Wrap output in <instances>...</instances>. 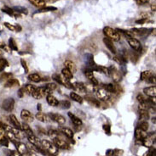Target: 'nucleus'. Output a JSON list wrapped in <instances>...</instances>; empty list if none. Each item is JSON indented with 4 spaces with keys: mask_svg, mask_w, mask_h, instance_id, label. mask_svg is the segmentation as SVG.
Masks as SVG:
<instances>
[{
    "mask_svg": "<svg viewBox=\"0 0 156 156\" xmlns=\"http://www.w3.org/2000/svg\"><path fill=\"white\" fill-rule=\"evenodd\" d=\"M41 142V146L47 153H49L50 155H57L58 154V148H56V145L50 143V141L42 140Z\"/></svg>",
    "mask_w": 156,
    "mask_h": 156,
    "instance_id": "nucleus-1",
    "label": "nucleus"
},
{
    "mask_svg": "<svg viewBox=\"0 0 156 156\" xmlns=\"http://www.w3.org/2000/svg\"><path fill=\"white\" fill-rule=\"evenodd\" d=\"M103 33L106 36V37L111 39L113 42H119L120 40V34L114 29L106 27L103 28Z\"/></svg>",
    "mask_w": 156,
    "mask_h": 156,
    "instance_id": "nucleus-2",
    "label": "nucleus"
},
{
    "mask_svg": "<svg viewBox=\"0 0 156 156\" xmlns=\"http://www.w3.org/2000/svg\"><path fill=\"white\" fill-rule=\"evenodd\" d=\"M52 79H53L55 82H57L58 84L66 87L68 89H73V86H72V83L69 82V80L66 79L62 75L56 74H56H53V76H52Z\"/></svg>",
    "mask_w": 156,
    "mask_h": 156,
    "instance_id": "nucleus-3",
    "label": "nucleus"
},
{
    "mask_svg": "<svg viewBox=\"0 0 156 156\" xmlns=\"http://www.w3.org/2000/svg\"><path fill=\"white\" fill-rule=\"evenodd\" d=\"M14 107H15V99L13 98H8L4 99L2 103V108L7 112L12 111Z\"/></svg>",
    "mask_w": 156,
    "mask_h": 156,
    "instance_id": "nucleus-4",
    "label": "nucleus"
},
{
    "mask_svg": "<svg viewBox=\"0 0 156 156\" xmlns=\"http://www.w3.org/2000/svg\"><path fill=\"white\" fill-rule=\"evenodd\" d=\"M96 95L97 98L101 101H108L110 98V94L102 87L96 90Z\"/></svg>",
    "mask_w": 156,
    "mask_h": 156,
    "instance_id": "nucleus-5",
    "label": "nucleus"
},
{
    "mask_svg": "<svg viewBox=\"0 0 156 156\" xmlns=\"http://www.w3.org/2000/svg\"><path fill=\"white\" fill-rule=\"evenodd\" d=\"M154 143H155V133L154 132L147 135V136L143 140V144L147 148H151L153 145L154 144Z\"/></svg>",
    "mask_w": 156,
    "mask_h": 156,
    "instance_id": "nucleus-6",
    "label": "nucleus"
},
{
    "mask_svg": "<svg viewBox=\"0 0 156 156\" xmlns=\"http://www.w3.org/2000/svg\"><path fill=\"white\" fill-rule=\"evenodd\" d=\"M53 144L56 145L57 148H61V149H69L70 148V145L68 144L66 141L60 138L59 136L53 139Z\"/></svg>",
    "mask_w": 156,
    "mask_h": 156,
    "instance_id": "nucleus-7",
    "label": "nucleus"
},
{
    "mask_svg": "<svg viewBox=\"0 0 156 156\" xmlns=\"http://www.w3.org/2000/svg\"><path fill=\"white\" fill-rule=\"evenodd\" d=\"M127 42H128V44L131 46L132 48H133L135 51H137V52H140L142 51V44L141 43L136 39L135 37H127Z\"/></svg>",
    "mask_w": 156,
    "mask_h": 156,
    "instance_id": "nucleus-8",
    "label": "nucleus"
},
{
    "mask_svg": "<svg viewBox=\"0 0 156 156\" xmlns=\"http://www.w3.org/2000/svg\"><path fill=\"white\" fill-rule=\"evenodd\" d=\"M108 73H109L108 76H110L114 82H120V80H121V75H120V71L117 70L115 67L114 66L109 67V68H108Z\"/></svg>",
    "mask_w": 156,
    "mask_h": 156,
    "instance_id": "nucleus-9",
    "label": "nucleus"
},
{
    "mask_svg": "<svg viewBox=\"0 0 156 156\" xmlns=\"http://www.w3.org/2000/svg\"><path fill=\"white\" fill-rule=\"evenodd\" d=\"M49 117L50 118V120L54 121L56 122L57 124L62 126L64 125L66 123V119L63 115H61L60 114H56V113H50L48 115Z\"/></svg>",
    "mask_w": 156,
    "mask_h": 156,
    "instance_id": "nucleus-10",
    "label": "nucleus"
},
{
    "mask_svg": "<svg viewBox=\"0 0 156 156\" xmlns=\"http://www.w3.org/2000/svg\"><path fill=\"white\" fill-rule=\"evenodd\" d=\"M20 117L21 119L23 120L24 122L26 123H30V122H32L33 121V116L31 114V112H29L27 109H22L21 112H20Z\"/></svg>",
    "mask_w": 156,
    "mask_h": 156,
    "instance_id": "nucleus-11",
    "label": "nucleus"
},
{
    "mask_svg": "<svg viewBox=\"0 0 156 156\" xmlns=\"http://www.w3.org/2000/svg\"><path fill=\"white\" fill-rule=\"evenodd\" d=\"M103 43L105 44V46L108 48V49L113 54H116V48L113 45V43L111 39L108 38V37H104Z\"/></svg>",
    "mask_w": 156,
    "mask_h": 156,
    "instance_id": "nucleus-12",
    "label": "nucleus"
},
{
    "mask_svg": "<svg viewBox=\"0 0 156 156\" xmlns=\"http://www.w3.org/2000/svg\"><path fill=\"white\" fill-rule=\"evenodd\" d=\"M147 135L148 134L145 131H143L138 127H136L135 130V138L136 139V141H143L147 136Z\"/></svg>",
    "mask_w": 156,
    "mask_h": 156,
    "instance_id": "nucleus-13",
    "label": "nucleus"
},
{
    "mask_svg": "<svg viewBox=\"0 0 156 156\" xmlns=\"http://www.w3.org/2000/svg\"><path fill=\"white\" fill-rule=\"evenodd\" d=\"M59 131H60L61 133H62L63 135H65L67 137H68V138H70V139H72V138H73L74 133H73V132H72L70 128L65 127V126H61L60 128H59Z\"/></svg>",
    "mask_w": 156,
    "mask_h": 156,
    "instance_id": "nucleus-14",
    "label": "nucleus"
},
{
    "mask_svg": "<svg viewBox=\"0 0 156 156\" xmlns=\"http://www.w3.org/2000/svg\"><path fill=\"white\" fill-rule=\"evenodd\" d=\"M143 93L144 94H146L148 97H156V87L151 86L148 87H145L143 89Z\"/></svg>",
    "mask_w": 156,
    "mask_h": 156,
    "instance_id": "nucleus-15",
    "label": "nucleus"
},
{
    "mask_svg": "<svg viewBox=\"0 0 156 156\" xmlns=\"http://www.w3.org/2000/svg\"><path fill=\"white\" fill-rule=\"evenodd\" d=\"M64 66H65V68H67L68 70H70L72 74L76 73V71H77L76 65L72 62V61H71V60H66V61L64 62Z\"/></svg>",
    "mask_w": 156,
    "mask_h": 156,
    "instance_id": "nucleus-16",
    "label": "nucleus"
},
{
    "mask_svg": "<svg viewBox=\"0 0 156 156\" xmlns=\"http://www.w3.org/2000/svg\"><path fill=\"white\" fill-rule=\"evenodd\" d=\"M9 121H10V124L13 126V127L21 130V124L20 123V121L17 120V118H16L15 115H9Z\"/></svg>",
    "mask_w": 156,
    "mask_h": 156,
    "instance_id": "nucleus-17",
    "label": "nucleus"
},
{
    "mask_svg": "<svg viewBox=\"0 0 156 156\" xmlns=\"http://www.w3.org/2000/svg\"><path fill=\"white\" fill-rule=\"evenodd\" d=\"M46 101H47V103L50 105L54 106V107L58 106V105H59L58 99L55 96H53L52 94H49L48 96H46Z\"/></svg>",
    "mask_w": 156,
    "mask_h": 156,
    "instance_id": "nucleus-18",
    "label": "nucleus"
},
{
    "mask_svg": "<svg viewBox=\"0 0 156 156\" xmlns=\"http://www.w3.org/2000/svg\"><path fill=\"white\" fill-rule=\"evenodd\" d=\"M68 116L70 117L71 121L73 123V125L76 126H82L83 122H82V121L80 120L79 117H77L76 115H74L71 113V112H68Z\"/></svg>",
    "mask_w": 156,
    "mask_h": 156,
    "instance_id": "nucleus-19",
    "label": "nucleus"
},
{
    "mask_svg": "<svg viewBox=\"0 0 156 156\" xmlns=\"http://www.w3.org/2000/svg\"><path fill=\"white\" fill-rule=\"evenodd\" d=\"M35 116H36L37 120L41 121V122H48V121H50V118L49 117L48 115L43 113V112H41V111L38 112Z\"/></svg>",
    "mask_w": 156,
    "mask_h": 156,
    "instance_id": "nucleus-20",
    "label": "nucleus"
},
{
    "mask_svg": "<svg viewBox=\"0 0 156 156\" xmlns=\"http://www.w3.org/2000/svg\"><path fill=\"white\" fill-rule=\"evenodd\" d=\"M155 74L153 72L152 70H145V71H143L142 73H141V80L142 81H147L148 80L149 78L153 77V76H154Z\"/></svg>",
    "mask_w": 156,
    "mask_h": 156,
    "instance_id": "nucleus-21",
    "label": "nucleus"
},
{
    "mask_svg": "<svg viewBox=\"0 0 156 156\" xmlns=\"http://www.w3.org/2000/svg\"><path fill=\"white\" fill-rule=\"evenodd\" d=\"M20 86V82L17 79L15 78H10L7 82L4 83V87H14Z\"/></svg>",
    "mask_w": 156,
    "mask_h": 156,
    "instance_id": "nucleus-22",
    "label": "nucleus"
},
{
    "mask_svg": "<svg viewBox=\"0 0 156 156\" xmlns=\"http://www.w3.org/2000/svg\"><path fill=\"white\" fill-rule=\"evenodd\" d=\"M16 148H17V152H19L20 154H26L28 153V147L22 144V143H17L16 144Z\"/></svg>",
    "mask_w": 156,
    "mask_h": 156,
    "instance_id": "nucleus-23",
    "label": "nucleus"
},
{
    "mask_svg": "<svg viewBox=\"0 0 156 156\" xmlns=\"http://www.w3.org/2000/svg\"><path fill=\"white\" fill-rule=\"evenodd\" d=\"M72 86H73V89H75L80 93H85L86 92V87L84 86V84L82 82H75L72 84Z\"/></svg>",
    "mask_w": 156,
    "mask_h": 156,
    "instance_id": "nucleus-24",
    "label": "nucleus"
},
{
    "mask_svg": "<svg viewBox=\"0 0 156 156\" xmlns=\"http://www.w3.org/2000/svg\"><path fill=\"white\" fill-rule=\"evenodd\" d=\"M28 1L37 8L42 9L45 7V2L44 0H28Z\"/></svg>",
    "mask_w": 156,
    "mask_h": 156,
    "instance_id": "nucleus-25",
    "label": "nucleus"
},
{
    "mask_svg": "<svg viewBox=\"0 0 156 156\" xmlns=\"http://www.w3.org/2000/svg\"><path fill=\"white\" fill-rule=\"evenodd\" d=\"M102 88L106 90L107 92H108L109 94H112V93H116V87L115 85H113V83H108V84H105L102 87Z\"/></svg>",
    "mask_w": 156,
    "mask_h": 156,
    "instance_id": "nucleus-26",
    "label": "nucleus"
},
{
    "mask_svg": "<svg viewBox=\"0 0 156 156\" xmlns=\"http://www.w3.org/2000/svg\"><path fill=\"white\" fill-rule=\"evenodd\" d=\"M28 80H30L31 82H39L43 80L39 75L37 74V73H32V74H30L29 76H28Z\"/></svg>",
    "mask_w": 156,
    "mask_h": 156,
    "instance_id": "nucleus-27",
    "label": "nucleus"
},
{
    "mask_svg": "<svg viewBox=\"0 0 156 156\" xmlns=\"http://www.w3.org/2000/svg\"><path fill=\"white\" fill-rule=\"evenodd\" d=\"M5 135H6V136L8 137L9 140L11 141L13 144H16L18 143V140H19V139L15 136V134H14L11 131H9V132H6V133H5Z\"/></svg>",
    "mask_w": 156,
    "mask_h": 156,
    "instance_id": "nucleus-28",
    "label": "nucleus"
},
{
    "mask_svg": "<svg viewBox=\"0 0 156 156\" xmlns=\"http://www.w3.org/2000/svg\"><path fill=\"white\" fill-rule=\"evenodd\" d=\"M4 26L8 28L9 30H10V31H21V27H20L19 25L14 26V25H11V24L8 23V22H4Z\"/></svg>",
    "mask_w": 156,
    "mask_h": 156,
    "instance_id": "nucleus-29",
    "label": "nucleus"
},
{
    "mask_svg": "<svg viewBox=\"0 0 156 156\" xmlns=\"http://www.w3.org/2000/svg\"><path fill=\"white\" fill-rule=\"evenodd\" d=\"M70 98H72L73 101L77 102V103H80V104L83 103V98L81 97L80 95H79L78 94H76V93H74V92H71Z\"/></svg>",
    "mask_w": 156,
    "mask_h": 156,
    "instance_id": "nucleus-30",
    "label": "nucleus"
},
{
    "mask_svg": "<svg viewBox=\"0 0 156 156\" xmlns=\"http://www.w3.org/2000/svg\"><path fill=\"white\" fill-rule=\"evenodd\" d=\"M10 78H12V74L11 73H7V72H4L0 75V82L3 83V82H7L8 80H9Z\"/></svg>",
    "mask_w": 156,
    "mask_h": 156,
    "instance_id": "nucleus-31",
    "label": "nucleus"
},
{
    "mask_svg": "<svg viewBox=\"0 0 156 156\" xmlns=\"http://www.w3.org/2000/svg\"><path fill=\"white\" fill-rule=\"evenodd\" d=\"M61 75H62L66 79H68V80H71V79L73 78V74H72L70 70H68L67 68H63V69L61 70Z\"/></svg>",
    "mask_w": 156,
    "mask_h": 156,
    "instance_id": "nucleus-32",
    "label": "nucleus"
},
{
    "mask_svg": "<svg viewBox=\"0 0 156 156\" xmlns=\"http://www.w3.org/2000/svg\"><path fill=\"white\" fill-rule=\"evenodd\" d=\"M139 111V118L141 121H148L149 118L148 110H138Z\"/></svg>",
    "mask_w": 156,
    "mask_h": 156,
    "instance_id": "nucleus-33",
    "label": "nucleus"
},
{
    "mask_svg": "<svg viewBox=\"0 0 156 156\" xmlns=\"http://www.w3.org/2000/svg\"><path fill=\"white\" fill-rule=\"evenodd\" d=\"M36 87H34L33 85H31V84H27L24 87V90L26 91V93L29 94V95H32V94L36 90Z\"/></svg>",
    "mask_w": 156,
    "mask_h": 156,
    "instance_id": "nucleus-34",
    "label": "nucleus"
},
{
    "mask_svg": "<svg viewBox=\"0 0 156 156\" xmlns=\"http://www.w3.org/2000/svg\"><path fill=\"white\" fill-rule=\"evenodd\" d=\"M12 9L15 12H16V13H19V14H24V15H28V9L24 8V7L17 6V7H14Z\"/></svg>",
    "mask_w": 156,
    "mask_h": 156,
    "instance_id": "nucleus-35",
    "label": "nucleus"
},
{
    "mask_svg": "<svg viewBox=\"0 0 156 156\" xmlns=\"http://www.w3.org/2000/svg\"><path fill=\"white\" fill-rule=\"evenodd\" d=\"M137 127L140 128L141 130H143V131L147 132L148 127H149V126H148V123L147 121H141L140 122L138 123V126H137Z\"/></svg>",
    "mask_w": 156,
    "mask_h": 156,
    "instance_id": "nucleus-36",
    "label": "nucleus"
},
{
    "mask_svg": "<svg viewBox=\"0 0 156 156\" xmlns=\"http://www.w3.org/2000/svg\"><path fill=\"white\" fill-rule=\"evenodd\" d=\"M58 106H60L61 108L64 109H68L71 107V103L68 100H61V101H59V105Z\"/></svg>",
    "mask_w": 156,
    "mask_h": 156,
    "instance_id": "nucleus-37",
    "label": "nucleus"
},
{
    "mask_svg": "<svg viewBox=\"0 0 156 156\" xmlns=\"http://www.w3.org/2000/svg\"><path fill=\"white\" fill-rule=\"evenodd\" d=\"M9 66L8 61L4 58H0V72H2L3 70Z\"/></svg>",
    "mask_w": 156,
    "mask_h": 156,
    "instance_id": "nucleus-38",
    "label": "nucleus"
},
{
    "mask_svg": "<svg viewBox=\"0 0 156 156\" xmlns=\"http://www.w3.org/2000/svg\"><path fill=\"white\" fill-rule=\"evenodd\" d=\"M57 8L56 7H54V6H49V7H44V8L40 9L39 11L37 13H44V12H50V11H56Z\"/></svg>",
    "mask_w": 156,
    "mask_h": 156,
    "instance_id": "nucleus-39",
    "label": "nucleus"
},
{
    "mask_svg": "<svg viewBox=\"0 0 156 156\" xmlns=\"http://www.w3.org/2000/svg\"><path fill=\"white\" fill-rule=\"evenodd\" d=\"M9 48L14 51H18V47H17V44H16V41L13 38H9Z\"/></svg>",
    "mask_w": 156,
    "mask_h": 156,
    "instance_id": "nucleus-40",
    "label": "nucleus"
},
{
    "mask_svg": "<svg viewBox=\"0 0 156 156\" xmlns=\"http://www.w3.org/2000/svg\"><path fill=\"white\" fill-rule=\"evenodd\" d=\"M48 135L50 138L54 139V138H56L57 136H59V133L57 131H56V130H54V129H50L48 131Z\"/></svg>",
    "mask_w": 156,
    "mask_h": 156,
    "instance_id": "nucleus-41",
    "label": "nucleus"
},
{
    "mask_svg": "<svg viewBox=\"0 0 156 156\" xmlns=\"http://www.w3.org/2000/svg\"><path fill=\"white\" fill-rule=\"evenodd\" d=\"M2 11L4 12V13H6V14H8L9 16H14V15H15V11L13 10L12 9L9 8V7H7V6H5L4 8L2 9Z\"/></svg>",
    "mask_w": 156,
    "mask_h": 156,
    "instance_id": "nucleus-42",
    "label": "nucleus"
},
{
    "mask_svg": "<svg viewBox=\"0 0 156 156\" xmlns=\"http://www.w3.org/2000/svg\"><path fill=\"white\" fill-rule=\"evenodd\" d=\"M86 99H87L91 104H93L94 105H96V107H99V106H100V103H99V101H98V100H96V99H94L93 98L86 97Z\"/></svg>",
    "mask_w": 156,
    "mask_h": 156,
    "instance_id": "nucleus-43",
    "label": "nucleus"
},
{
    "mask_svg": "<svg viewBox=\"0 0 156 156\" xmlns=\"http://www.w3.org/2000/svg\"><path fill=\"white\" fill-rule=\"evenodd\" d=\"M44 87H45L48 90H50V92H52V91H54L55 89H56L57 85H56V83H47Z\"/></svg>",
    "mask_w": 156,
    "mask_h": 156,
    "instance_id": "nucleus-44",
    "label": "nucleus"
},
{
    "mask_svg": "<svg viewBox=\"0 0 156 156\" xmlns=\"http://www.w3.org/2000/svg\"><path fill=\"white\" fill-rule=\"evenodd\" d=\"M9 143V140L8 137H7L6 136H4L2 140H0V144L3 145V146H4V147H8Z\"/></svg>",
    "mask_w": 156,
    "mask_h": 156,
    "instance_id": "nucleus-45",
    "label": "nucleus"
},
{
    "mask_svg": "<svg viewBox=\"0 0 156 156\" xmlns=\"http://www.w3.org/2000/svg\"><path fill=\"white\" fill-rule=\"evenodd\" d=\"M136 99H137V101L139 102V103H144V102H146V100H147V98L144 97L143 94H138L136 96Z\"/></svg>",
    "mask_w": 156,
    "mask_h": 156,
    "instance_id": "nucleus-46",
    "label": "nucleus"
},
{
    "mask_svg": "<svg viewBox=\"0 0 156 156\" xmlns=\"http://www.w3.org/2000/svg\"><path fill=\"white\" fill-rule=\"evenodd\" d=\"M20 63H21V66H22V67L24 68V70L26 73H28V71H29V69H28V65H27V62L25 61L23 58H21L20 59Z\"/></svg>",
    "mask_w": 156,
    "mask_h": 156,
    "instance_id": "nucleus-47",
    "label": "nucleus"
},
{
    "mask_svg": "<svg viewBox=\"0 0 156 156\" xmlns=\"http://www.w3.org/2000/svg\"><path fill=\"white\" fill-rule=\"evenodd\" d=\"M103 129L104 131L106 132V133H108V135L110 134V133H111V127H110V126L109 125H103Z\"/></svg>",
    "mask_w": 156,
    "mask_h": 156,
    "instance_id": "nucleus-48",
    "label": "nucleus"
},
{
    "mask_svg": "<svg viewBox=\"0 0 156 156\" xmlns=\"http://www.w3.org/2000/svg\"><path fill=\"white\" fill-rule=\"evenodd\" d=\"M135 2H136L138 5H143V4H147V3H148L149 0H135Z\"/></svg>",
    "mask_w": 156,
    "mask_h": 156,
    "instance_id": "nucleus-49",
    "label": "nucleus"
},
{
    "mask_svg": "<svg viewBox=\"0 0 156 156\" xmlns=\"http://www.w3.org/2000/svg\"><path fill=\"white\" fill-rule=\"evenodd\" d=\"M18 96L20 98H22L24 96V87H21L18 91Z\"/></svg>",
    "mask_w": 156,
    "mask_h": 156,
    "instance_id": "nucleus-50",
    "label": "nucleus"
},
{
    "mask_svg": "<svg viewBox=\"0 0 156 156\" xmlns=\"http://www.w3.org/2000/svg\"><path fill=\"white\" fill-rule=\"evenodd\" d=\"M90 81L91 82L92 85H94V86H97V85H98V81L96 80V78L95 77V76H94V77H92Z\"/></svg>",
    "mask_w": 156,
    "mask_h": 156,
    "instance_id": "nucleus-51",
    "label": "nucleus"
},
{
    "mask_svg": "<svg viewBox=\"0 0 156 156\" xmlns=\"http://www.w3.org/2000/svg\"><path fill=\"white\" fill-rule=\"evenodd\" d=\"M5 133H6V132L4 131V129L0 128V140H2L4 136H5Z\"/></svg>",
    "mask_w": 156,
    "mask_h": 156,
    "instance_id": "nucleus-52",
    "label": "nucleus"
},
{
    "mask_svg": "<svg viewBox=\"0 0 156 156\" xmlns=\"http://www.w3.org/2000/svg\"><path fill=\"white\" fill-rule=\"evenodd\" d=\"M147 82H151V83H153L154 85H155V76H153V77L149 78L148 80H147Z\"/></svg>",
    "mask_w": 156,
    "mask_h": 156,
    "instance_id": "nucleus-53",
    "label": "nucleus"
},
{
    "mask_svg": "<svg viewBox=\"0 0 156 156\" xmlns=\"http://www.w3.org/2000/svg\"><path fill=\"white\" fill-rule=\"evenodd\" d=\"M12 155L13 156H22V154H20V153L17 152V151H15V152H13Z\"/></svg>",
    "mask_w": 156,
    "mask_h": 156,
    "instance_id": "nucleus-54",
    "label": "nucleus"
},
{
    "mask_svg": "<svg viewBox=\"0 0 156 156\" xmlns=\"http://www.w3.org/2000/svg\"><path fill=\"white\" fill-rule=\"evenodd\" d=\"M151 10H152V11H154V12H155V10H156L155 4H151Z\"/></svg>",
    "mask_w": 156,
    "mask_h": 156,
    "instance_id": "nucleus-55",
    "label": "nucleus"
},
{
    "mask_svg": "<svg viewBox=\"0 0 156 156\" xmlns=\"http://www.w3.org/2000/svg\"><path fill=\"white\" fill-rule=\"evenodd\" d=\"M37 109H39V111H41V105H40V104L38 105V106H37Z\"/></svg>",
    "mask_w": 156,
    "mask_h": 156,
    "instance_id": "nucleus-56",
    "label": "nucleus"
},
{
    "mask_svg": "<svg viewBox=\"0 0 156 156\" xmlns=\"http://www.w3.org/2000/svg\"><path fill=\"white\" fill-rule=\"evenodd\" d=\"M152 122H153V123H154V124H155V117L152 118Z\"/></svg>",
    "mask_w": 156,
    "mask_h": 156,
    "instance_id": "nucleus-57",
    "label": "nucleus"
},
{
    "mask_svg": "<svg viewBox=\"0 0 156 156\" xmlns=\"http://www.w3.org/2000/svg\"><path fill=\"white\" fill-rule=\"evenodd\" d=\"M44 2H45V1H51V0H44Z\"/></svg>",
    "mask_w": 156,
    "mask_h": 156,
    "instance_id": "nucleus-58",
    "label": "nucleus"
},
{
    "mask_svg": "<svg viewBox=\"0 0 156 156\" xmlns=\"http://www.w3.org/2000/svg\"><path fill=\"white\" fill-rule=\"evenodd\" d=\"M50 156H56V155H50Z\"/></svg>",
    "mask_w": 156,
    "mask_h": 156,
    "instance_id": "nucleus-59",
    "label": "nucleus"
}]
</instances>
